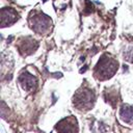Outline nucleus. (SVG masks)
<instances>
[{"label": "nucleus", "instance_id": "f257e3e1", "mask_svg": "<svg viewBox=\"0 0 133 133\" xmlns=\"http://www.w3.org/2000/svg\"><path fill=\"white\" fill-rule=\"evenodd\" d=\"M116 69H117V63H115V61L111 60L110 58L104 56L102 60L98 63L96 68V73H99V78L105 79L112 76Z\"/></svg>", "mask_w": 133, "mask_h": 133}, {"label": "nucleus", "instance_id": "f03ea898", "mask_svg": "<svg viewBox=\"0 0 133 133\" xmlns=\"http://www.w3.org/2000/svg\"><path fill=\"white\" fill-rule=\"evenodd\" d=\"M51 20L49 18H47L44 15H37L35 16L31 21H30V25L31 27L38 33H43L44 31L48 30L50 27V22Z\"/></svg>", "mask_w": 133, "mask_h": 133}, {"label": "nucleus", "instance_id": "7ed1b4c3", "mask_svg": "<svg viewBox=\"0 0 133 133\" xmlns=\"http://www.w3.org/2000/svg\"><path fill=\"white\" fill-rule=\"evenodd\" d=\"M75 101H76L77 107H79L81 109L87 108L90 105H92V92H90L87 89H83L76 95Z\"/></svg>", "mask_w": 133, "mask_h": 133}, {"label": "nucleus", "instance_id": "20e7f679", "mask_svg": "<svg viewBox=\"0 0 133 133\" xmlns=\"http://www.w3.org/2000/svg\"><path fill=\"white\" fill-rule=\"evenodd\" d=\"M20 82L22 83L23 87L26 88V89H29V88H32L33 85L35 84V80L34 78L29 75V74H25L23 73L21 76H20Z\"/></svg>", "mask_w": 133, "mask_h": 133}, {"label": "nucleus", "instance_id": "39448f33", "mask_svg": "<svg viewBox=\"0 0 133 133\" xmlns=\"http://www.w3.org/2000/svg\"><path fill=\"white\" fill-rule=\"evenodd\" d=\"M76 122L70 123V122H62L60 124V129H57L59 133H76L77 128L75 127Z\"/></svg>", "mask_w": 133, "mask_h": 133}, {"label": "nucleus", "instance_id": "423d86ee", "mask_svg": "<svg viewBox=\"0 0 133 133\" xmlns=\"http://www.w3.org/2000/svg\"><path fill=\"white\" fill-rule=\"evenodd\" d=\"M121 115L123 119H125L126 122L133 123V107H130V106L123 107L121 111Z\"/></svg>", "mask_w": 133, "mask_h": 133}]
</instances>
